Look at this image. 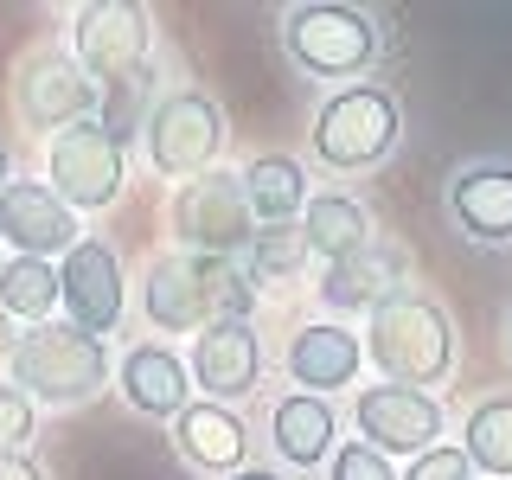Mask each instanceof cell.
<instances>
[{
    "label": "cell",
    "instance_id": "33",
    "mask_svg": "<svg viewBox=\"0 0 512 480\" xmlns=\"http://www.w3.org/2000/svg\"><path fill=\"white\" fill-rule=\"evenodd\" d=\"M506 359H512V314H506Z\"/></svg>",
    "mask_w": 512,
    "mask_h": 480
},
{
    "label": "cell",
    "instance_id": "31",
    "mask_svg": "<svg viewBox=\"0 0 512 480\" xmlns=\"http://www.w3.org/2000/svg\"><path fill=\"white\" fill-rule=\"evenodd\" d=\"M231 480H295V474H282V468H244V474H231Z\"/></svg>",
    "mask_w": 512,
    "mask_h": 480
},
{
    "label": "cell",
    "instance_id": "2",
    "mask_svg": "<svg viewBox=\"0 0 512 480\" xmlns=\"http://www.w3.org/2000/svg\"><path fill=\"white\" fill-rule=\"evenodd\" d=\"M250 301L256 288L224 256L173 250L160 263H148V282H141V314L160 333H205L212 320H250Z\"/></svg>",
    "mask_w": 512,
    "mask_h": 480
},
{
    "label": "cell",
    "instance_id": "13",
    "mask_svg": "<svg viewBox=\"0 0 512 480\" xmlns=\"http://www.w3.org/2000/svg\"><path fill=\"white\" fill-rule=\"evenodd\" d=\"M186 372L205 404H244L263 384V333L250 320H212L205 333H192Z\"/></svg>",
    "mask_w": 512,
    "mask_h": 480
},
{
    "label": "cell",
    "instance_id": "30",
    "mask_svg": "<svg viewBox=\"0 0 512 480\" xmlns=\"http://www.w3.org/2000/svg\"><path fill=\"white\" fill-rule=\"evenodd\" d=\"M13 346H20V333H13V320H7V314H0V365H7V359H13Z\"/></svg>",
    "mask_w": 512,
    "mask_h": 480
},
{
    "label": "cell",
    "instance_id": "21",
    "mask_svg": "<svg viewBox=\"0 0 512 480\" xmlns=\"http://www.w3.org/2000/svg\"><path fill=\"white\" fill-rule=\"evenodd\" d=\"M237 186H244L256 224H301V212H308V167L295 154H256L237 173Z\"/></svg>",
    "mask_w": 512,
    "mask_h": 480
},
{
    "label": "cell",
    "instance_id": "23",
    "mask_svg": "<svg viewBox=\"0 0 512 480\" xmlns=\"http://www.w3.org/2000/svg\"><path fill=\"white\" fill-rule=\"evenodd\" d=\"M461 455L480 480H512V391L480 397L461 423Z\"/></svg>",
    "mask_w": 512,
    "mask_h": 480
},
{
    "label": "cell",
    "instance_id": "24",
    "mask_svg": "<svg viewBox=\"0 0 512 480\" xmlns=\"http://www.w3.org/2000/svg\"><path fill=\"white\" fill-rule=\"evenodd\" d=\"M0 314L20 320V327H45V320H58V263L7 256V269H0Z\"/></svg>",
    "mask_w": 512,
    "mask_h": 480
},
{
    "label": "cell",
    "instance_id": "5",
    "mask_svg": "<svg viewBox=\"0 0 512 480\" xmlns=\"http://www.w3.org/2000/svg\"><path fill=\"white\" fill-rule=\"evenodd\" d=\"M45 186H52L71 212H109L128 186V141L103 116L58 128V135L45 141Z\"/></svg>",
    "mask_w": 512,
    "mask_h": 480
},
{
    "label": "cell",
    "instance_id": "20",
    "mask_svg": "<svg viewBox=\"0 0 512 480\" xmlns=\"http://www.w3.org/2000/svg\"><path fill=\"white\" fill-rule=\"evenodd\" d=\"M269 448H276L282 474L327 468L333 448H340V416H333L327 397L288 391V397H276V410H269Z\"/></svg>",
    "mask_w": 512,
    "mask_h": 480
},
{
    "label": "cell",
    "instance_id": "1",
    "mask_svg": "<svg viewBox=\"0 0 512 480\" xmlns=\"http://www.w3.org/2000/svg\"><path fill=\"white\" fill-rule=\"evenodd\" d=\"M359 346L378 384L429 391V384H448V372H455V320H448L442 301L416 295V288H397L391 301H378L365 314Z\"/></svg>",
    "mask_w": 512,
    "mask_h": 480
},
{
    "label": "cell",
    "instance_id": "16",
    "mask_svg": "<svg viewBox=\"0 0 512 480\" xmlns=\"http://www.w3.org/2000/svg\"><path fill=\"white\" fill-rule=\"evenodd\" d=\"M442 199L468 244H493V250L512 244V160H468V167H455Z\"/></svg>",
    "mask_w": 512,
    "mask_h": 480
},
{
    "label": "cell",
    "instance_id": "29",
    "mask_svg": "<svg viewBox=\"0 0 512 480\" xmlns=\"http://www.w3.org/2000/svg\"><path fill=\"white\" fill-rule=\"evenodd\" d=\"M0 480H45V468L32 455H0Z\"/></svg>",
    "mask_w": 512,
    "mask_h": 480
},
{
    "label": "cell",
    "instance_id": "26",
    "mask_svg": "<svg viewBox=\"0 0 512 480\" xmlns=\"http://www.w3.org/2000/svg\"><path fill=\"white\" fill-rule=\"evenodd\" d=\"M32 436H39V404L13 384H0V455H26Z\"/></svg>",
    "mask_w": 512,
    "mask_h": 480
},
{
    "label": "cell",
    "instance_id": "15",
    "mask_svg": "<svg viewBox=\"0 0 512 480\" xmlns=\"http://www.w3.org/2000/svg\"><path fill=\"white\" fill-rule=\"evenodd\" d=\"M404 269H410V250L397 244V237H372L365 250L327 263V276L314 282V295H320V308H333L340 320L346 314H372L378 301H391L397 288H404Z\"/></svg>",
    "mask_w": 512,
    "mask_h": 480
},
{
    "label": "cell",
    "instance_id": "14",
    "mask_svg": "<svg viewBox=\"0 0 512 480\" xmlns=\"http://www.w3.org/2000/svg\"><path fill=\"white\" fill-rule=\"evenodd\" d=\"M77 212L58 199L45 180H13L0 192V244L13 256H39V263H58L64 250H77Z\"/></svg>",
    "mask_w": 512,
    "mask_h": 480
},
{
    "label": "cell",
    "instance_id": "27",
    "mask_svg": "<svg viewBox=\"0 0 512 480\" xmlns=\"http://www.w3.org/2000/svg\"><path fill=\"white\" fill-rule=\"evenodd\" d=\"M327 480H397V468L378 455V448H365L359 436H346L333 448V461H327Z\"/></svg>",
    "mask_w": 512,
    "mask_h": 480
},
{
    "label": "cell",
    "instance_id": "18",
    "mask_svg": "<svg viewBox=\"0 0 512 480\" xmlns=\"http://www.w3.org/2000/svg\"><path fill=\"white\" fill-rule=\"evenodd\" d=\"M116 391H122V404L135 416L173 423V416L192 404V372H186V359L167 340H135L116 359Z\"/></svg>",
    "mask_w": 512,
    "mask_h": 480
},
{
    "label": "cell",
    "instance_id": "28",
    "mask_svg": "<svg viewBox=\"0 0 512 480\" xmlns=\"http://www.w3.org/2000/svg\"><path fill=\"white\" fill-rule=\"evenodd\" d=\"M397 480H474V468H468V455H461V442H442V448H429V455L404 461Z\"/></svg>",
    "mask_w": 512,
    "mask_h": 480
},
{
    "label": "cell",
    "instance_id": "4",
    "mask_svg": "<svg viewBox=\"0 0 512 480\" xmlns=\"http://www.w3.org/2000/svg\"><path fill=\"white\" fill-rule=\"evenodd\" d=\"M397 141H404V103L384 84H340L308 128V148L327 173H365L391 160Z\"/></svg>",
    "mask_w": 512,
    "mask_h": 480
},
{
    "label": "cell",
    "instance_id": "10",
    "mask_svg": "<svg viewBox=\"0 0 512 480\" xmlns=\"http://www.w3.org/2000/svg\"><path fill=\"white\" fill-rule=\"evenodd\" d=\"M148 52H154V20L148 7L128 0H96V7L71 13V58L84 64V77L96 90H116L128 77H148Z\"/></svg>",
    "mask_w": 512,
    "mask_h": 480
},
{
    "label": "cell",
    "instance_id": "11",
    "mask_svg": "<svg viewBox=\"0 0 512 480\" xmlns=\"http://www.w3.org/2000/svg\"><path fill=\"white\" fill-rule=\"evenodd\" d=\"M173 237H180L186 256H224V263H237L244 244L256 237V218L244 205L237 173H205V180H186L173 192Z\"/></svg>",
    "mask_w": 512,
    "mask_h": 480
},
{
    "label": "cell",
    "instance_id": "7",
    "mask_svg": "<svg viewBox=\"0 0 512 480\" xmlns=\"http://www.w3.org/2000/svg\"><path fill=\"white\" fill-rule=\"evenodd\" d=\"M282 45L308 77H365L384 52V32L365 7H340V0H314L282 20Z\"/></svg>",
    "mask_w": 512,
    "mask_h": 480
},
{
    "label": "cell",
    "instance_id": "17",
    "mask_svg": "<svg viewBox=\"0 0 512 480\" xmlns=\"http://www.w3.org/2000/svg\"><path fill=\"white\" fill-rule=\"evenodd\" d=\"M173 448H180V461L192 474H212V480H231V474L250 468L244 416L231 404H205V397H192V404L173 416Z\"/></svg>",
    "mask_w": 512,
    "mask_h": 480
},
{
    "label": "cell",
    "instance_id": "3",
    "mask_svg": "<svg viewBox=\"0 0 512 480\" xmlns=\"http://www.w3.org/2000/svg\"><path fill=\"white\" fill-rule=\"evenodd\" d=\"M109 372H116L109 346L96 340V333L71 327V320L26 327L20 346H13V359H7V384L26 391L39 410H77V404H90V397H103Z\"/></svg>",
    "mask_w": 512,
    "mask_h": 480
},
{
    "label": "cell",
    "instance_id": "9",
    "mask_svg": "<svg viewBox=\"0 0 512 480\" xmlns=\"http://www.w3.org/2000/svg\"><path fill=\"white\" fill-rule=\"evenodd\" d=\"M352 436L378 448L384 461H416L448 436V410L436 391H404V384H359L352 391Z\"/></svg>",
    "mask_w": 512,
    "mask_h": 480
},
{
    "label": "cell",
    "instance_id": "8",
    "mask_svg": "<svg viewBox=\"0 0 512 480\" xmlns=\"http://www.w3.org/2000/svg\"><path fill=\"white\" fill-rule=\"evenodd\" d=\"M13 116H20V128H32V135L52 141L58 128L71 122H90L96 103H103V90L84 77V64H77L64 45H39V52H26L20 64H13Z\"/></svg>",
    "mask_w": 512,
    "mask_h": 480
},
{
    "label": "cell",
    "instance_id": "32",
    "mask_svg": "<svg viewBox=\"0 0 512 480\" xmlns=\"http://www.w3.org/2000/svg\"><path fill=\"white\" fill-rule=\"evenodd\" d=\"M7 186H13V148L0 141V192H7Z\"/></svg>",
    "mask_w": 512,
    "mask_h": 480
},
{
    "label": "cell",
    "instance_id": "6",
    "mask_svg": "<svg viewBox=\"0 0 512 480\" xmlns=\"http://www.w3.org/2000/svg\"><path fill=\"white\" fill-rule=\"evenodd\" d=\"M141 154L160 180H205L224 154V109L205 90H167L160 103L141 116Z\"/></svg>",
    "mask_w": 512,
    "mask_h": 480
},
{
    "label": "cell",
    "instance_id": "34",
    "mask_svg": "<svg viewBox=\"0 0 512 480\" xmlns=\"http://www.w3.org/2000/svg\"><path fill=\"white\" fill-rule=\"evenodd\" d=\"M0 269H7V244H0Z\"/></svg>",
    "mask_w": 512,
    "mask_h": 480
},
{
    "label": "cell",
    "instance_id": "22",
    "mask_svg": "<svg viewBox=\"0 0 512 480\" xmlns=\"http://www.w3.org/2000/svg\"><path fill=\"white\" fill-rule=\"evenodd\" d=\"M301 237H308V256H327V263H340V256L365 250L372 244V212H365V199H352V192H308V212H301Z\"/></svg>",
    "mask_w": 512,
    "mask_h": 480
},
{
    "label": "cell",
    "instance_id": "12",
    "mask_svg": "<svg viewBox=\"0 0 512 480\" xmlns=\"http://www.w3.org/2000/svg\"><path fill=\"white\" fill-rule=\"evenodd\" d=\"M58 308L71 327L84 333H116L128 314V276H122V256L103 244V237H77V250L58 256Z\"/></svg>",
    "mask_w": 512,
    "mask_h": 480
},
{
    "label": "cell",
    "instance_id": "19",
    "mask_svg": "<svg viewBox=\"0 0 512 480\" xmlns=\"http://www.w3.org/2000/svg\"><path fill=\"white\" fill-rule=\"evenodd\" d=\"M359 372H365V346L346 320H308V327H295V340H288V378L301 391L333 397L346 384H359Z\"/></svg>",
    "mask_w": 512,
    "mask_h": 480
},
{
    "label": "cell",
    "instance_id": "25",
    "mask_svg": "<svg viewBox=\"0 0 512 480\" xmlns=\"http://www.w3.org/2000/svg\"><path fill=\"white\" fill-rule=\"evenodd\" d=\"M301 263H308L301 224H256V237L244 244V256H237V269H244L250 288H288L301 276Z\"/></svg>",
    "mask_w": 512,
    "mask_h": 480
}]
</instances>
